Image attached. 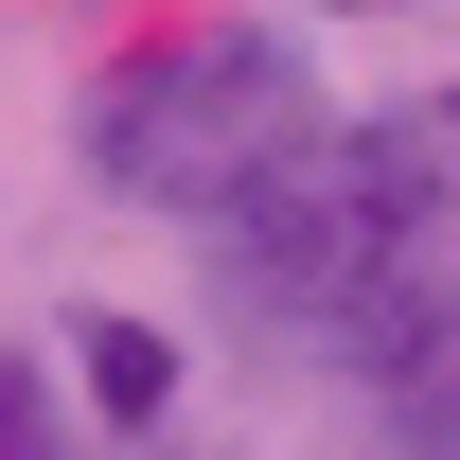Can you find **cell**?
Listing matches in <instances>:
<instances>
[{"instance_id":"5b68a950","label":"cell","mask_w":460,"mask_h":460,"mask_svg":"<svg viewBox=\"0 0 460 460\" xmlns=\"http://www.w3.org/2000/svg\"><path fill=\"white\" fill-rule=\"evenodd\" d=\"M0 460H89V425H71V390H54V354H18V337H0Z\"/></svg>"},{"instance_id":"277c9868","label":"cell","mask_w":460,"mask_h":460,"mask_svg":"<svg viewBox=\"0 0 460 460\" xmlns=\"http://www.w3.org/2000/svg\"><path fill=\"white\" fill-rule=\"evenodd\" d=\"M354 407H372V460H460V354H425V372H390Z\"/></svg>"},{"instance_id":"7a4b0ae2","label":"cell","mask_w":460,"mask_h":460,"mask_svg":"<svg viewBox=\"0 0 460 460\" xmlns=\"http://www.w3.org/2000/svg\"><path fill=\"white\" fill-rule=\"evenodd\" d=\"M319 124H337L319 36L266 18V0H195V18H142V36L71 89V177L124 195V213L213 230V213H248Z\"/></svg>"},{"instance_id":"8992f818","label":"cell","mask_w":460,"mask_h":460,"mask_svg":"<svg viewBox=\"0 0 460 460\" xmlns=\"http://www.w3.org/2000/svg\"><path fill=\"white\" fill-rule=\"evenodd\" d=\"M266 18H301V36H319V18H425V0H266Z\"/></svg>"},{"instance_id":"6da1fadb","label":"cell","mask_w":460,"mask_h":460,"mask_svg":"<svg viewBox=\"0 0 460 460\" xmlns=\"http://www.w3.org/2000/svg\"><path fill=\"white\" fill-rule=\"evenodd\" d=\"M213 248V319L230 337L301 354L337 390H390L425 354H460V177L425 142V89L407 107H337L248 213L195 230Z\"/></svg>"},{"instance_id":"ba28073f","label":"cell","mask_w":460,"mask_h":460,"mask_svg":"<svg viewBox=\"0 0 460 460\" xmlns=\"http://www.w3.org/2000/svg\"><path fill=\"white\" fill-rule=\"evenodd\" d=\"M142 460H213V443H195V425H177V443H142Z\"/></svg>"},{"instance_id":"52a82bcc","label":"cell","mask_w":460,"mask_h":460,"mask_svg":"<svg viewBox=\"0 0 460 460\" xmlns=\"http://www.w3.org/2000/svg\"><path fill=\"white\" fill-rule=\"evenodd\" d=\"M425 142H443V177H460V71H443V89H425Z\"/></svg>"},{"instance_id":"3957f363","label":"cell","mask_w":460,"mask_h":460,"mask_svg":"<svg viewBox=\"0 0 460 460\" xmlns=\"http://www.w3.org/2000/svg\"><path fill=\"white\" fill-rule=\"evenodd\" d=\"M54 390H71V425H89V460H142V443L195 425V337L142 319V301H89L54 337Z\"/></svg>"}]
</instances>
